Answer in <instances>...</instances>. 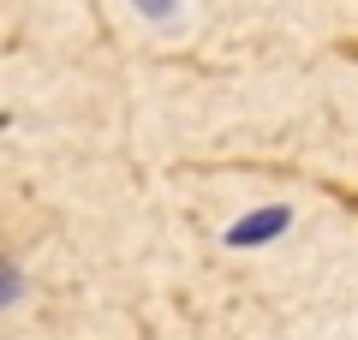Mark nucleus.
Here are the masks:
<instances>
[{
  "instance_id": "1",
  "label": "nucleus",
  "mask_w": 358,
  "mask_h": 340,
  "mask_svg": "<svg viewBox=\"0 0 358 340\" xmlns=\"http://www.w3.org/2000/svg\"><path fill=\"white\" fill-rule=\"evenodd\" d=\"M287 227V209H263V215H245V221H233L227 227V239L233 245H263V239H275Z\"/></svg>"
},
{
  "instance_id": "2",
  "label": "nucleus",
  "mask_w": 358,
  "mask_h": 340,
  "mask_svg": "<svg viewBox=\"0 0 358 340\" xmlns=\"http://www.w3.org/2000/svg\"><path fill=\"white\" fill-rule=\"evenodd\" d=\"M6 299H18V275H13L6 263H0V304H6Z\"/></svg>"
},
{
  "instance_id": "3",
  "label": "nucleus",
  "mask_w": 358,
  "mask_h": 340,
  "mask_svg": "<svg viewBox=\"0 0 358 340\" xmlns=\"http://www.w3.org/2000/svg\"><path fill=\"white\" fill-rule=\"evenodd\" d=\"M138 6H143V13H150V18H162V13H173V0H138Z\"/></svg>"
}]
</instances>
